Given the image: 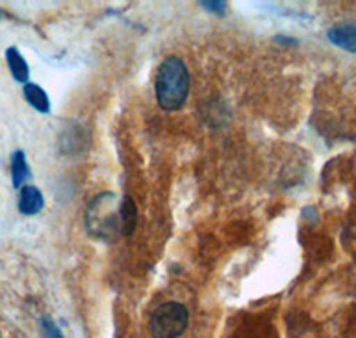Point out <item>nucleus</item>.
<instances>
[{
    "instance_id": "obj_4",
    "label": "nucleus",
    "mask_w": 356,
    "mask_h": 338,
    "mask_svg": "<svg viewBox=\"0 0 356 338\" xmlns=\"http://www.w3.org/2000/svg\"><path fill=\"white\" fill-rule=\"evenodd\" d=\"M43 194L38 187L34 186H24L20 191V198H18V210L24 216H36L41 209H43Z\"/></svg>"
},
{
    "instance_id": "obj_11",
    "label": "nucleus",
    "mask_w": 356,
    "mask_h": 338,
    "mask_svg": "<svg viewBox=\"0 0 356 338\" xmlns=\"http://www.w3.org/2000/svg\"><path fill=\"white\" fill-rule=\"evenodd\" d=\"M44 328H47V331H49V333L52 335V338H63V337H61V333H59V331H57V328L54 326L52 322L44 321Z\"/></svg>"
},
{
    "instance_id": "obj_10",
    "label": "nucleus",
    "mask_w": 356,
    "mask_h": 338,
    "mask_svg": "<svg viewBox=\"0 0 356 338\" xmlns=\"http://www.w3.org/2000/svg\"><path fill=\"white\" fill-rule=\"evenodd\" d=\"M200 6L205 8L207 11L216 13V15H222V13H225V8H227L225 2H212V0H209V2H200Z\"/></svg>"
},
{
    "instance_id": "obj_2",
    "label": "nucleus",
    "mask_w": 356,
    "mask_h": 338,
    "mask_svg": "<svg viewBox=\"0 0 356 338\" xmlns=\"http://www.w3.org/2000/svg\"><path fill=\"white\" fill-rule=\"evenodd\" d=\"M86 228L89 235L104 241H113L122 235L120 225V202L114 193H100L86 209Z\"/></svg>"
},
{
    "instance_id": "obj_7",
    "label": "nucleus",
    "mask_w": 356,
    "mask_h": 338,
    "mask_svg": "<svg viewBox=\"0 0 356 338\" xmlns=\"http://www.w3.org/2000/svg\"><path fill=\"white\" fill-rule=\"evenodd\" d=\"M138 223V209L134 205L132 198L125 196L120 203V225H122V235H130Z\"/></svg>"
},
{
    "instance_id": "obj_8",
    "label": "nucleus",
    "mask_w": 356,
    "mask_h": 338,
    "mask_svg": "<svg viewBox=\"0 0 356 338\" xmlns=\"http://www.w3.org/2000/svg\"><path fill=\"white\" fill-rule=\"evenodd\" d=\"M24 97L36 111H40V113H49L50 100H49V95L44 93L43 88H40L38 84H31V82H27V84L24 86Z\"/></svg>"
},
{
    "instance_id": "obj_9",
    "label": "nucleus",
    "mask_w": 356,
    "mask_h": 338,
    "mask_svg": "<svg viewBox=\"0 0 356 338\" xmlns=\"http://www.w3.org/2000/svg\"><path fill=\"white\" fill-rule=\"evenodd\" d=\"M11 178H13V186L22 187L24 182L29 178V166L27 159H25V153L22 150H17L13 153L11 157Z\"/></svg>"
},
{
    "instance_id": "obj_1",
    "label": "nucleus",
    "mask_w": 356,
    "mask_h": 338,
    "mask_svg": "<svg viewBox=\"0 0 356 338\" xmlns=\"http://www.w3.org/2000/svg\"><path fill=\"white\" fill-rule=\"evenodd\" d=\"M189 72L178 57H166L159 66L155 77V93L157 102L164 111L180 109L189 95Z\"/></svg>"
},
{
    "instance_id": "obj_13",
    "label": "nucleus",
    "mask_w": 356,
    "mask_h": 338,
    "mask_svg": "<svg viewBox=\"0 0 356 338\" xmlns=\"http://www.w3.org/2000/svg\"><path fill=\"white\" fill-rule=\"evenodd\" d=\"M0 338H2V337H0Z\"/></svg>"
},
{
    "instance_id": "obj_5",
    "label": "nucleus",
    "mask_w": 356,
    "mask_h": 338,
    "mask_svg": "<svg viewBox=\"0 0 356 338\" xmlns=\"http://www.w3.org/2000/svg\"><path fill=\"white\" fill-rule=\"evenodd\" d=\"M328 38L339 49H344L348 52H356V25H335V27H332L328 31Z\"/></svg>"
},
{
    "instance_id": "obj_3",
    "label": "nucleus",
    "mask_w": 356,
    "mask_h": 338,
    "mask_svg": "<svg viewBox=\"0 0 356 338\" xmlns=\"http://www.w3.org/2000/svg\"><path fill=\"white\" fill-rule=\"evenodd\" d=\"M189 314L180 303H164L157 306L148 321V331L154 338H177L186 331Z\"/></svg>"
},
{
    "instance_id": "obj_6",
    "label": "nucleus",
    "mask_w": 356,
    "mask_h": 338,
    "mask_svg": "<svg viewBox=\"0 0 356 338\" xmlns=\"http://www.w3.org/2000/svg\"><path fill=\"white\" fill-rule=\"evenodd\" d=\"M6 61H8L9 72L15 77V81L22 82V84H27L29 66L27 61H25L24 56L20 54V50L15 49V47H9V49L6 50Z\"/></svg>"
},
{
    "instance_id": "obj_12",
    "label": "nucleus",
    "mask_w": 356,
    "mask_h": 338,
    "mask_svg": "<svg viewBox=\"0 0 356 338\" xmlns=\"http://www.w3.org/2000/svg\"><path fill=\"white\" fill-rule=\"evenodd\" d=\"M0 18H2V11H0Z\"/></svg>"
}]
</instances>
